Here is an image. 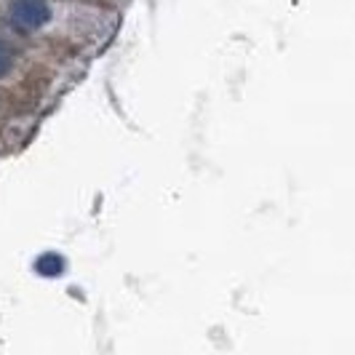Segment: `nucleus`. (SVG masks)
Segmentation results:
<instances>
[{
	"mask_svg": "<svg viewBox=\"0 0 355 355\" xmlns=\"http://www.w3.org/2000/svg\"><path fill=\"white\" fill-rule=\"evenodd\" d=\"M35 270L40 272V275H49V278L62 275V272H64V259L56 257V254H43V257L35 262Z\"/></svg>",
	"mask_w": 355,
	"mask_h": 355,
	"instance_id": "obj_2",
	"label": "nucleus"
},
{
	"mask_svg": "<svg viewBox=\"0 0 355 355\" xmlns=\"http://www.w3.org/2000/svg\"><path fill=\"white\" fill-rule=\"evenodd\" d=\"M51 19V6L46 0H17L11 6V24L21 33L40 30Z\"/></svg>",
	"mask_w": 355,
	"mask_h": 355,
	"instance_id": "obj_1",
	"label": "nucleus"
},
{
	"mask_svg": "<svg viewBox=\"0 0 355 355\" xmlns=\"http://www.w3.org/2000/svg\"><path fill=\"white\" fill-rule=\"evenodd\" d=\"M11 67H14V53H11V49L0 40V78H3V75H8Z\"/></svg>",
	"mask_w": 355,
	"mask_h": 355,
	"instance_id": "obj_3",
	"label": "nucleus"
}]
</instances>
